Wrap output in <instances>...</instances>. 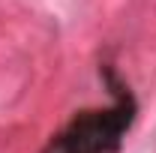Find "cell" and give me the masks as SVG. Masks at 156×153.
<instances>
[{
    "label": "cell",
    "mask_w": 156,
    "mask_h": 153,
    "mask_svg": "<svg viewBox=\"0 0 156 153\" xmlns=\"http://www.w3.org/2000/svg\"><path fill=\"white\" fill-rule=\"evenodd\" d=\"M111 84V105L78 111L60 129L42 153H117L123 138L135 120V99L126 84H120L108 72Z\"/></svg>",
    "instance_id": "cell-1"
}]
</instances>
